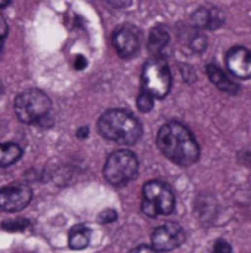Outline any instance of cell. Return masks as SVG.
<instances>
[{"instance_id": "obj_19", "label": "cell", "mask_w": 251, "mask_h": 253, "mask_svg": "<svg viewBox=\"0 0 251 253\" xmlns=\"http://www.w3.org/2000/svg\"><path fill=\"white\" fill-rule=\"evenodd\" d=\"M213 253H232V246L226 240H217L213 245Z\"/></svg>"}, {"instance_id": "obj_8", "label": "cell", "mask_w": 251, "mask_h": 253, "mask_svg": "<svg viewBox=\"0 0 251 253\" xmlns=\"http://www.w3.org/2000/svg\"><path fill=\"white\" fill-rule=\"evenodd\" d=\"M33 193L24 184H10L0 190V209L3 212H19L31 202Z\"/></svg>"}, {"instance_id": "obj_18", "label": "cell", "mask_w": 251, "mask_h": 253, "mask_svg": "<svg viewBox=\"0 0 251 253\" xmlns=\"http://www.w3.org/2000/svg\"><path fill=\"white\" fill-rule=\"evenodd\" d=\"M206 44H207V40H206V37H204L203 34H195V36L192 37V40H191V47H192L195 52L204 50Z\"/></svg>"}, {"instance_id": "obj_12", "label": "cell", "mask_w": 251, "mask_h": 253, "mask_svg": "<svg viewBox=\"0 0 251 253\" xmlns=\"http://www.w3.org/2000/svg\"><path fill=\"white\" fill-rule=\"evenodd\" d=\"M207 76L209 79L212 80V83L222 92H226V93H231V95H235L238 92V86L237 83H234L225 73L222 68H219L217 65L215 64H209L207 65Z\"/></svg>"}, {"instance_id": "obj_10", "label": "cell", "mask_w": 251, "mask_h": 253, "mask_svg": "<svg viewBox=\"0 0 251 253\" xmlns=\"http://www.w3.org/2000/svg\"><path fill=\"white\" fill-rule=\"evenodd\" d=\"M226 65L234 76L240 79H251V52L249 49L235 46L228 50Z\"/></svg>"}, {"instance_id": "obj_6", "label": "cell", "mask_w": 251, "mask_h": 253, "mask_svg": "<svg viewBox=\"0 0 251 253\" xmlns=\"http://www.w3.org/2000/svg\"><path fill=\"white\" fill-rule=\"evenodd\" d=\"M172 86V74L163 58L149 59L142 71V90L155 98H164Z\"/></svg>"}, {"instance_id": "obj_15", "label": "cell", "mask_w": 251, "mask_h": 253, "mask_svg": "<svg viewBox=\"0 0 251 253\" xmlns=\"http://www.w3.org/2000/svg\"><path fill=\"white\" fill-rule=\"evenodd\" d=\"M22 156V148L18 144H0V168H7L16 163Z\"/></svg>"}, {"instance_id": "obj_21", "label": "cell", "mask_w": 251, "mask_h": 253, "mask_svg": "<svg viewBox=\"0 0 251 253\" xmlns=\"http://www.w3.org/2000/svg\"><path fill=\"white\" fill-rule=\"evenodd\" d=\"M6 36H7V24H6V19L0 15V53L3 50V43H4Z\"/></svg>"}, {"instance_id": "obj_9", "label": "cell", "mask_w": 251, "mask_h": 253, "mask_svg": "<svg viewBox=\"0 0 251 253\" xmlns=\"http://www.w3.org/2000/svg\"><path fill=\"white\" fill-rule=\"evenodd\" d=\"M112 46L117 53L127 59L135 56L141 47V37L139 31L133 25H123L112 33Z\"/></svg>"}, {"instance_id": "obj_16", "label": "cell", "mask_w": 251, "mask_h": 253, "mask_svg": "<svg viewBox=\"0 0 251 253\" xmlns=\"http://www.w3.org/2000/svg\"><path fill=\"white\" fill-rule=\"evenodd\" d=\"M136 105H138L139 111H142V113H149V111L152 110V107H154V98H152L151 95H148L146 92L142 90V92L139 93L138 99H136Z\"/></svg>"}, {"instance_id": "obj_25", "label": "cell", "mask_w": 251, "mask_h": 253, "mask_svg": "<svg viewBox=\"0 0 251 253\" xmlns=\"http://www.w3.org/2000/svg\"><path fill=\"white\" fill-rule=\"evenodd\" d=\"M7 4H9V1H0V7H4Z\"/></svg>"}, {"instance_id": "obj_4", "label": "cell", "mask_w": 251, "mask_h": 253, "mask_svg": "<svg viewBox=\"0 0 251 253\" xmlns=\"http://www.w3.org/2000/svg\"><path fill=\"white\" fill-rule=\"evenodd\" d=\"M50 99L44 92L38 89H27L21 92L13 104L16 117L27 125H34L46 119L50 111Z\"/></svg>"}, {"instance_id": "obj_11", "label": "cell", "mask_w": 251, "mask_h": 253, "mask_svg": "<svg viewBox=\"0 0 251 253\" xmlns=\"http://www.w3.org/2000/svg\"><path fill=\"white\" fill-rule=\"evenodd\" d=\"M225 22V16L222 10L217 7H201L194 12L192 15V24L197 28H209V30H216L222 27Z\"/></svg>"}, {"instance_id": "obj_23", "label": "cell", "mask_w": 251, "mask_h": 253, "mask_svg": "<svg viewBox=\"0 0 251 253\" xmlns=\"http://www.w3.org/2000/svg\"><path fill=\"white\" fill-rule=\"evenodd\" d=\"M129 253H155V251L152 248H149V246H139V248L133 249L132 252Z\"/></svg>"}, {"instance_id": "obj_3", "label": "cell", "mask_w": 251, "mask_h": 253, "mask_svg": "<svg viewBox=\"0 0 251 253\" xmlns=\"http://www.w3.org/2000/svg\"><path fill=\"white\" fill-rule=\"evenodd\" d=\"M175 211V194L163 181H149L142 188V212L149 216H166Z\"/></svg>"}, {"instance_id": "obj_22", "label": "cell", "mask_w": 251, "mask_h": 253, "mask_svg": "<svg viewBox=\"0 0 251 253\" xmlns=\"http://www.w3.org/2000/svg\"><path fill=\"white\" fill-rule=\"evenodd\" d=\"M86 65H87V61H86V56H83V55H77L75 58H74V68L75 70H84L86 68Z\"/></svg>"}, {"instance_id": "obj_2", "label": "cell", "mask_w": 251, "mask_h": 253, "mask_svg": "<svg viewBox=\"0 0 251 253\" xmlns=\"http://www.w3.org/2000/svg\"><path fill=\"white\" fill-rule=\"evenodd\" d=\"M98 129L105 139L121 145L136 144L143 132L141 122L132 113L120 108L105 111L99 117Z\"/></svg>"}, {"instance_id": "obj_17", "label": "cell", "mask_w": 251, "mask_h": 253, "mask_svg": "<svg viewBox=\"0 0 251 253\" xmlns=\"http://www.w3.org/2000/svg\"><path fill=\"white\" fill-rule=\"evenodd\" d=\"M27 221L25 219H15V221H9V222H3L1 227L4 230H9V231H18V230H24L27 228Z\"/></svg>"}, {"instance_id": "obj_14", "label": "cell", "mask_w": 251, "mask_h": 253, "mask_svg": "<svg viewBox=\"0 0 251 253\" xmlns=\"http://www.w3.org/2000/svg\"><path fill=\"white\" fill-rule=\"evenodd\" d=\"M90 236H92L90 230L86 225L78 224V225L71 228L70 236H68V245L74 251H83L89 246Z\"/></svg>"}, {"instance_id": "obj_20", "label": "cell", "mask_w": 251, "mask_h": 253, "mask_svg": "<svg viewBox=\"0 0 251 253\" xmlns=\"http://www.w3.org/2000/svg\"><path fill=\"white\" fill-rule=\"evenodd\" d=\"M115 219H117V213H115V211H112V209L104 211V212L101 213V222H102V224H111V222H114Z\"/></svg>"}, {"instance_id": "obj_24", "label": "cell", "mask_w": 251, "mask_h": 253, "mask_svg": "<svg viewBox=\"0 0 251 253\" xmlns=\"http://www.w3.org/2000/svg\"><path fill=\"white\" fill-rule=\"evenodd\" d=\"M109 4H112V6H115V7H127V6H130L132 3H130V1H112V0H109Z\"/></svg>"}, {"instance_id": "obj_7", "label": "cell", "mask_w": 251, "mask_h": 253, "mask_svg": "<svg viewBox=\"0 0 251 253\" xmlns=\"http://www.w3.org/2000/svg\"><path fill=\"white\" fill-rule=\"evenodd\" d=\"M151 242L155 252H170L185 242V231L179 224L167 222L155 228L151 236Z\"/></svg>"}, {"instance_id": "obj_5", "label": "cell", "mask_w": 251, "mask_h": 253, "mask_svg": "<svg viewBox=\"0 0 251 253\" xmlns=\"http://www.w3.org/2000/svg\"><path fill=\"white\" fill-rule=\"evenodd\" d=\"M138 169L139 163L136 156L132 151L120 150L107 159L104 166V176L111 185L121 187L135 179Z\"/></svg>"}, {"instance_id": "obj_13", "label": "cell", "mask_w": 251, "mask_h": 253, "mask_svg": "<svg viewBox=\"0 0 251 253\" xmlns=\"http://www.w3.org/2000/svg\"><path fill=\"white\" fill-rule=\"evenodd\" d=\"M169 42H170L169 31L163 25H158V27L152 28L149 33L148 49L152 55H155V58H161V53L167 47Z\"/></svg>"}, {"instance_id": "obj_1", "label": "cell", "mask_w": 251, "mask_h": 253, "mask_svg": "<svg viewBox=\"0 0 251 253\" xmlns=\"http://www.w3.org/2000/svg\"><path fill=\"white\" fill-rule=\"evenodd\" d=\"M157 145L170 162L188 168L198 162L200 145L192 132L179 122H169L157 133Z\"/></svg>"}]
</instances>
